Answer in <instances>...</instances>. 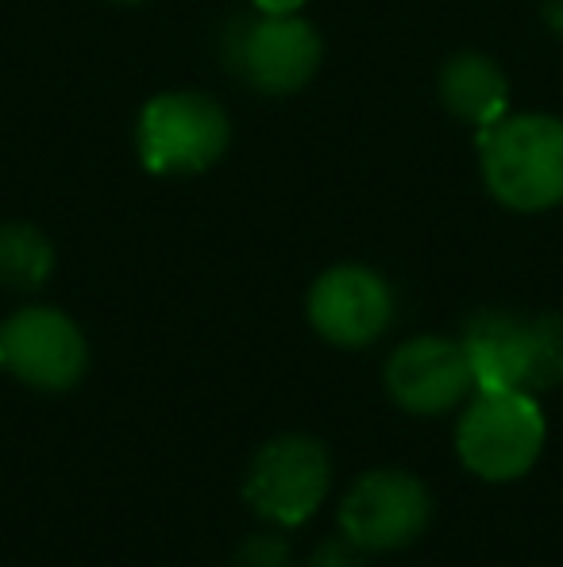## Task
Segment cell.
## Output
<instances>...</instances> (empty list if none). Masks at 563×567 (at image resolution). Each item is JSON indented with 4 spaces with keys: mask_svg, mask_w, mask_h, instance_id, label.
<instances>
[{
    "mask_svg": "<svg viewBox=\"0 0 563 567\" xmlns=\"http://www.w3.org/2000/svg\"><path fill=\"white\" fill-rule=\"evenodd\" d=\"M479 163L490 197L513 213H544L563 202V120L502 116L479 132Z\"/></svg>",
    "mask_w": 563,
    "mask_h": 567,
    "instance_id": "cell-1",
    "label": "cell"
},
{
    "mask_svg": "<svg viewBox=\"0 0 563 567\" xmlns=\"http://www.w3.org/2000/svg\"><path fill=\"white\" fill-rule=\"evenodd\" d=\"M549 444V421L529 390H475L456 421V455L482 483H518Z\"/></svg>",
    "mask_w": 563,
    "mask_h": 567,
    "instance_id": "cell-2",
    "label": "cell"
},
{
    "mask_svg": "<svg viewBox=\"0 0 563 567\" xmlns=\"http://www.w3.org/2000/svg\"><path fill=\"white\" fill-rule=\"evenodd\" d=\"M232 124L209 93L170 90L143 105L136 124V151L150 174L178 178L201 174L228 151Z\"/></svg>",
    "mask_w": 563,
    "mask_h": 567,
    "instance_id": "cell-3",
    "label": "cell"
},
{
    "mask_svg": "<svg viewBox=\"0 0 563 567\" xmlns=\"http://www.w3.org/2000/svg\"><path fill=\"white\" fill-rule=\"evenodd\" d=\"M332 491V455L309 433L271 436L248 463L243 502L263 522L298 529L324 506Z\"/></svg>",
    "mask_w": 563,
    "mask_h": 567,
    "instance_id": "cell-4",
    "label": "cell"
},
{
    "mask_svg": "<svg viewBox=\"0 0 563 567\" xmlns=\"http://www.w3.org/2000/svg\"><path fill=\"white\" fill-rule=\"evenodd\" d=\"M340 533L367 556H390L417 545L432 522V494L414 471H363L340 498Z\"/></svg>",
    "mask_w": 563,
    "mask_h": 567,
    "instance_id": "cell-5",
    "label": "cell"
},
{
    "mask_svg": "<svg viewBox=\"0 0 563 567\" xmlns=\"http://www.w3.org/2000/svg\"><path fill=\"white\" fill-rule=\"evenodd\" d=\"M0 367L39 394H66L90 371V340L62 309H15L0 324Z\"/></svg>",
    "mask_w": 563,
    "mask_h": 567,
    "instance_id": "cell-6",
    "label": "cell"
},
{
    "mask_svg": "<svg viewBox=\"0 0 563 567\" xmlns=\"http://www.w3.org/2000/svg\"><path fill=\"white\" fill-rule=\"evenodd\" d=\"M225 59L259 93H298L321 66V35L301 16H240L225 31Z\"/></svg>",
    "mask_w": 563,
    "mask_h": 567,
    "instance_id": "cell-7",
    "label": "cell"
},
{
    "mask_svg": "<svg viewBox=\"0 0 563 567\" xmlns=\"http://www.w3.org/2000/svg\"><path fill=\"white\" fill-rule=\"evenodd\" d=\"M394 290L378 270L359 262L329 267L305 298V317L321 340L332 348L359 351L386 337L394 324Z\"/></svg>",
    "mask_w": 563,
    "mask_h": 567,
    "instance_id": "cell-8",
    "label": "cell"
},
{
    "mask_svg": "<svg viewBox=\"0 0 563 567\" xmlns=\"http://www.w3.org/2000/svg\"><path fill=\"white\" fill-rule=\"evenodd\" d=\"M386 394L414 417H440L475 394L471 363L459 340L414 337L386 359Z\"/></svg>",
    "mask_w": 563,
    "mask_h": 567,
    "instance_id": "cell-9",
    "label": "cell"
},
{
    "mask_svg": "<svg viewBox=\"0 0 563 567\" xmlns=\"http://www.w3.org/2000/svg\"><path fill=\"white\" fill-rule=\"evenodd\" d=\"M529 337H533V317L505 313V309L475 313L459 337L471 363L475 390H525Z\"/></svg>",
    "mask_w": 563,
    "mask_h": 567,
    "instance_id": "cell-10",
    "label": "cell"
},
{
    "mask_svg": "<svg viewBox=\"0 0 563 567\" xmlns=\"http://www.w3.org/2000/svg\"><path fill=\"white\" fill-rule=\"evenodd\" d=\"M440 101L451 116H459L463 124H475L482 132V127H490L494 120L505 116L510 85H505V74L494 59L463 51L444 62Z\"/></svg>",
    "mask_w": 563,
    "mask_h": 567,
    "instance_id": "cell-11",
    "label": "cell"
},
{
    "mask_svg": "<svg viewBox=\"0 0 563 567\" xmlns=\"http://www.w3.org/2000/svg\"><path fill=\"white\" fill-rule=\"evenodd\" d=\"M54 275V244L35 225L0 220V286L4 290H39Z\"/></svg>",
    "mask_w": 563,
    "mask_h": 567,
    "instance_id": "cell-12",
    "label": "cell"
},
{
    "mask_svg": "<svg viewBox=\"0 0 563 567\" xmlns=\"http://www.w3.org/2000/svg\"><path fill=\"white\" fill-rule=\"evenodd\" d=\"M563 382V317L541 313L533 317V337H529V394H544Z\"/></svg>",
    "mask_w": 563,
    "mask_h": 567,
    "instance_id": "cell-13",
    "label": "cell"
},
{
    "mask_svg": "<svg viewBox=\"0 0 563 567\" xmlns=\"http://www.w3.org/2000/svg\"><path fill=\"white\" fill-rule=\"evenodd\" d=\"M232 567H293V556L279 533H256L236 548Z\"/></svg>",
    "mask_w": 563,
    "mask_h": 567,
    "instance_id": "cell-14",
    "label": "cell"
},
{
    "mask_svg": "<svg viewBox=\"0 0 563 567\" xmlns=\"http://www.w3.org/2000/svg\"><path fill=\"white\" fill-rule=\"evenodd\" d=\"M305 567H367V553L355 548L347 537L321 540V545L313 548V556L305 560Z\"/></svg>",
    "mask_w": 563,
    "mask_h": 567,
    "instance_id": "cell-15",
    "label": "cell"
},
{
    "mask_svg": "<svg viewBox=\"0 0 563 567\" xmlns=\"http://www.w3.org/2000/svg\"><path fill=\"white\" fill-rule=\"evenodd\" d=\"M301 4H305V0H256V8L267 16H298Z\"/></svg>",
    "mask_w": 563,
    "mask_h": 567,
    "instance_id": "cell-16",
    "label": "cell"
},
{
    "mask_svg": "<svg viewBox=\"0 0 563 567\" xmlns=\"http://www.w3.org/2000/svg\"><path fill=\"white\" fill-rule=\"evenodd\" d=\"M116 4H143V0H116Z\"/></svg>",
    "mask_w": 563,
    "mask_h": 567,
    "instance_id": "cell-17",
    "label": "cell"
}]
</instances>
